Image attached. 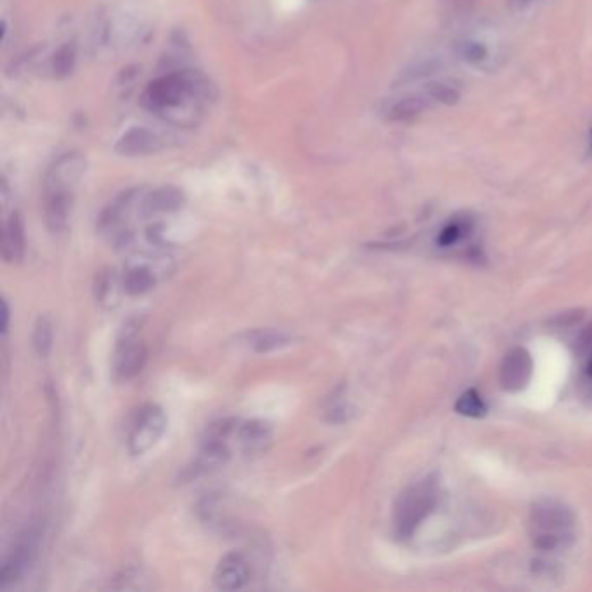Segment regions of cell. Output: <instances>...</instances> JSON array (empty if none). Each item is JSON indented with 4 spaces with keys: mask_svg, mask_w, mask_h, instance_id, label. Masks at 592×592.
I'll list each match as a JSON object with an SVG mask.
<instances>
[{
    "mask_svg": "<svg viewBox=\"0 0 592 592\" xmlns=\"http://www.w3.org/2000/svg\"><path fill=\"white\" fill-rule=\"evenodd\" d=\"M531 542L540 551H556L573 542L575 516L556 498H540L530 513Z\"/></svg>",
    "mask_w": 592,
    "mask_h": 592,
    "instance_id": "1",
    "label": "cell"
},
{
    "mask_svg": "<svg viewBox=\"0 0 592 592\" xmlns=\"http://www.w3.org/2000/svg\"><path fill=\"white\" fill-rule=\"evenodd\" d=\"M207 93V82L197 71L183 70L164 75L153 80L144 96L143 104L153 113H172L174 110L197 103Z\"/></svg>",
    "mask_w": 592,
    "mask_h": 592,
    "instance_id": "2",
    "label": "cell"
},
{
    "mask_svg": "<svg viewBox=\"0 0 592 592\" xmlns=\"http://www.w3.org/2000/svg\"><path fill=\"white\" fill-rule=\"evenodd\" d=\"M440 498V485L436 476H428L398 497L393 514L396 539L408 540L417 528L434 511Z\"/></svg>",
    "mask_w": 592,
    "mask_h": 592,
    "instance_id": "3",
    "label": "cell"
},
{
    "mask_svg": "<svg viewBox=\"0 0 592 592\" xmlns=\"http://www.w3.org/2000/svg\"><path fill=\"white\" fill-rule=\"evenodd\" d=\"M167 415L162 407L155 403L141 407L129 431V450L132 456H143L152 450L164 436Z\"/></svg>",
    "mask_w": 592,
    "mask_h": 592,
    "instance_id": "4",
    "label": "cell"
},
{
    "mask_svg": "<svg viewBox=\"0 0 592 592\" xmlns=\"http://www.w3.org/2000/svg\"><path fill=\"white\" fill-rule=\"evenodd\" d=\"M139 325L136 322H127L120 332L117 351H115V374L129 381L141 374L146 365L148 351L146 346L139 341Z\"/></svg>",
    "mask_w": 592,
    "mask_h": 592,
    "instance_id": "5",
    "label": "cell"
},
{
    "mask_svg": "<svg viewBox=\"0 0 592 592\" xmlns=\"http://www.w3.org/2000/svg\"><path fill=\"white\" fill-rule=\"evenodd\" d=\"M38 535L40 531L37 528H29L21 535L16 547L0 568V589L14 584L30 568L38 549Z\"/></svg>",
    "mask_w": 592,
    "mask_h": 592,
    "instance_id": "6",
    "label": "cell"
},
{
    "mask_svg": "<svg viewBox=\"0 0 592 592\" xmlns=\"http://www.w3.org/2000/svg\"><path fill=\"white\" fill-rule=\"evenodd\" d=\"M86 169H87V162L82 153H78V152L63 153L49 165V169L44 176V188L75 192L78 181L86 174Z\"/></svg>",
    "mask_w": 592,
    "mask_h": 592,
    "instance_id": "7",
    "label": "cell"
},
{
    "mask_svg": "<svg viewBox=\"0 0 592 592\" xmlns=\"http://www.w3.org/2000/svg\"><path fill=\"white\" fill-rule=\"evenodd\" d=\"M533 374V362L525 348L511 349L500 365V384L507 391L525 390Z\"/></svg>",
    "mask_w": 592,
    "mask_h": 592,
    "instance_id": "8",
    "label": "cell"
},
{
    "mask_svg": "<svg viewBox=\"0 0 592 592\" xmlns=\"http://www.w3.org/2000/svg\"><path fill=\"white\" fill-rule=\"evenodd\" d=\"M164 150V139L157 132L146 127H132L115 144V153L120 157H148Z\"/></svg>",
    "mask_w": 592,
    "mask_h": 592,
    "instance_id": "9",
    "label": "cell"
},
{
    "mask_svg": "<svg viewBox=\"0 0 592 592\" xmlns=\"http://www.w3.org/2000/svg\"><path fill=\"white\" fill-rule=\"evenodd\" d=\"M228 459H230V450H228L226 440L205 436V440L201 443V448L198 452L197 459L185 471V478L193 480V478L203 476L207 473H212V471L223 467L228 462Z\"/></svg>",
    "mask_w": 592,
    "mask_h": 592,
    "instance_id": "10",
    "label": "cell"
},
{
    "mask_svg": "<svg viewBox=\"0 0 592 592\" xmlns=\"http://www.w3.org/2000/svg\"><path fill=\"white\" fill-rule=\"evenodd\" d=\"M73 193L70 190H44V218L45 225L53 233H63L68 228L71 209H73Z\"/></svg>",
    "mask_w": 592,
    "mask_h": 592,
    "instance_id": "11",
    "label": "cell"
},
{
    "mask_svg": "<svg viewBox=\"0 0 592 592\" xmlns=\"http://www.w3.org/2000/svg\"><path fill=\"white\" fill-rule=\"evenodd\" d=\"M249 580H251V568L242 555L236 553L228 555L216 566L214 584L221 591H238L245 588Z\"/></svg>",
    "mask_w": 592,
    "mask_h": 592,
    "instance_id": "12",
    "label": "cell"
},
{
    "mask_svg": "<svg viewBox=\"0 0 592 592\" xmlns=\"http://www.w3.org/2000/svg\"><path fill=\"white\" fill-rule=\"evenodd\" d=\"M157 280H159V267L146 261L144 258H139L127 264L122 284L124 291L129 296H143L155 287Z\"/></svg>",
    "mask_w": 592,
    "mask_h": 592,
    "instance_id": "13",
    "label": "cell"
},
{
    "mask_svg": "<svg viewBox=\"0 0 592 592\" xmlns=\"http://www.w3.org/2000/svg\"><path fill=\"white\" fill-rule=\"evenodd\" d=\"M236 438L245 454H263L273 441V426L263 419H251L236 428Z\"/></svg>",
    "mask_w": 592,
    "mask_h": 592,
    "instance_id": "14",
    "label": "cell"
},
{
    "mask_svg": "<svg viewBox=\"0 0 592 592\" xmlns=\"http://www.w3.org/2000/svg\"><path fill=\"white\" fill-rule=\"evenodd\" d=\"M25 225L20 212H11L4 223L2 256L5 263H20L25 258Z\"/></svg>",
    "mask_w": 592,
    "mask_h": 592,
    "instance_id": "15",
    "label": "cell"
},
{
    "mask_svg": "<svg viewBox=\"0 0 592 592\" xmlns=\"http://www.w3.org/2000/svg\"><path fill=\"white\" fill-rule=\"evenodd\" d=\"M183 205H185V193L174 186H164L143 198L139 210H141V216L153 218L159 214L176 212Z\"/></svg>",
    "mask_w": 592,
    "mask_h": 592,
    "instance_id": "16",
    "label": "cell"
},
{
    "mask_svg": "<svg viewBox=\"0 0 592 592\" xmlns=\"http://www.w3.org/2000/svg\"><path fill=\"white\" fill-rule=\"evenodd\" d=\"M431 106V99L426 95H410L405 98H399L395 101L388 110H386V119L390 122H408L421 113H424Z\"/></svg>",
    "mask_w": 592,
    "mask_h": 592,
    "instance_id": "17",
    "label": "cell"
},
{
    "mask_svg": "<svg viewBox=\"0 0 592 592\" xmlns=\"http://www.w3.org/2000/svg\"><path fill=\"white\" fill-rule=\"evenodd\" d=\"M245 342L254 353H271L289 346L292 337L280 330L261 329L247 333Z\"/></svg>",
    "mask_w": 592,
    "mask_h": 592,
    "instance_id": "18",
    "label": "cell"
},
{
    "mask_svg": "<svg viewBox=\"0 0 592 592\" xmlns=\"http://www.w3.org/2000/svg\"><path fill=\"white\" fill-rule=\"evenodd\" d=\"M120 287L124 289V284L119 282V276L113 269L101 271L96 276V287H95L99 304H103L104 308H115L119 304Z\"/></svg>",
    "mask_w": 592,
    "mask_h": 592,
    "instance_id": "19",
    "label": "cell"
},
{
    "mask_svg": "<svg viewBox=\"0 0 592 592\" xmlns=\"http://www.w3.org/2000/svg\"><path fill=\"white\" fill-rule=\"evenodd\" d=\"M424 95L428 96L431 101L445 104V106H454L461 101V91L447 82V80H436V82H428L424 87Z\"/></svg>",
    "mask_w": 592,
    "mask_h": 592,
    "instance_id": "20",
    "label": "cell"
},
{
    "mask_svg": "<svg viewBox=\"0 0 592 592\" xmlns=\"http://www.w3.org/2000/svg\"><path fill=\"white\" fill-rule=\"evenodd\" d=\"M456 412L465 417L480 419V417L487 415L489 408L476 390H467L465 393L459 396V399L456 403Z\"/></svg>",
    "mask_w": 592,
    "mask_h": 592,
    "instance_id": "21",
    "label": "cell"
},
{
    "mask_svg": "<svg viewBox=\"0 0 592 592\" xmlns=\"http://www.w3.org/2000/svg\"><path fill=\"white\" fill-rule=\"evenodd\" d=\"M75 62H77V47L71 42L63 44L53 56V75L56 78H66L73 68H75Z\"/></svg>",
    "mask_w": 592,
    "mask_h": 592,
    "instance_id": "22",
    "label": "cell"
},
{
    "mask_svg": "<svg viewBox=\"0 0 592 592\" xmlns=\"http://www.w3.org/2000/svg\"><path fill=\"white\" fill-rule=\"evenodd\" d=\"M33 348L38 357L45 358L53 348V324L47 317H40L33 330Z\"/></svg>",
    "mask_w": 592,
    "mask_h": 592,
    "instance_id": "23",
    "label": "cell"
},
{
    "mask_svg": "<svg viewBox=\"0 0 592 592\" xmlns=\"http://www.w3.org/2000/svg\"><path fill=\"white\" fill-rule=\"evenodd\" d=\"M456 51L461 60L471 65H480L489 58V49L476 40H462L457 44Z\"/></svg>",
    "mask_w": 592,
    "mask_h": 592,
    "instance_id": "24",
    "label": "cell"
},
{
    "mask_svg": "<svg viewBox=\"0 0 592 592\" xmlns=\"http://www.w3.org/2000/svg\"><path fill=\"white\" fill-rule=\"evenodd\" d=\"M474 5L476 0H440V9L448 20H459L467 16Z\"/></svg>",
    "mask_w": 592,
    "mask_h": 592,
    "instance_id": "25",
    "label": "cell"
},
{
    "mask_svg": "<svg viewBox=\"0 0 592 592\" xmlns=\"http://www.w3.org/2000/svg\"><path fill=\"white\" fill-rule=\"evenodd\" d=\"M467 228H469V225L465 221H457L456 219V221L448 223L443 230L440 231L436 242H438L440 247H452V245H456L461 240L464 231L467 230Z\"/></svg>",
    "mask_w": 592,
    "mask_h": 592,
    "instance_id": "26",
    "label": "cell"
},
{
    "mask_svg": "<svg viewBox=\"0 0 592 592\" xmlns=\"http://www.w3.org/2000/svg\"><path fill=\"white\" fill-rule=\"evenodd\" d=\"M533 2H537V0H507V7H509L513 12H520V11H525V9H528Z\"/></svg>",
    "mask_w": 592,
    "mask_h": 592,
    "instance_id": "27",
    "label": "cell"
},
{
    "mask_svg": "<svg viewBox=\"0 0 592 592\" xmlns=\"http://www.w3.org/2000/svg\"><path fill=\"white\" fill-rule=\"evenodd\" d=\"M9 330V306L7 300H2V337L7 335Z\"/></svg>",
    "mask_w": 592,
    "mask_h": 592,
    "instance_id": "28",
    "label": "cell"
},
{
    "mask_svg": "<svg viewBox=\"0 0 592 592\" xmlns=\"http://www.w3.org/2000/svg\"><path fill=\"white\" fill-rule=\"evenodd\" d=\"M588 375H589V377H592V357H591V362H589V365H588Z\"/></svg>",
    "mask_w": 592,
    "mask_h": 592,
    "instance_id": "29",
    "label": "cell"
},
{
    "mask_svg": "<svg viewBox=\"0 0 592 592\" xmlns=\"http://www.w3.org/2000/svg\"><path fill=\"white\" fill-rule=\"evenodd\" d=\"M591 144H592V131H591Z\"/></svg>",
    "mask_w": 592,
    "mask_h": 592,
    "instance_id": "30",
    "label": "cell"
}]
</instances>
